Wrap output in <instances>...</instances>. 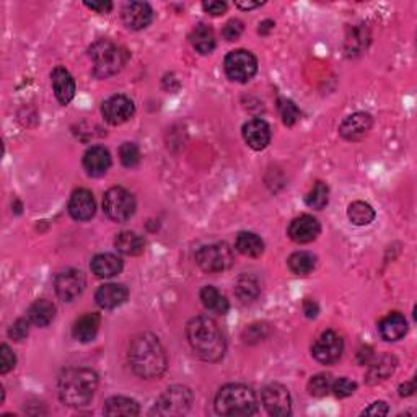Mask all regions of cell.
<instances>
[{
    "label": "cell",
    "instance_id": "2e32d148",
    "mask_svg": "<svg viewBox=\"0 0 417 417\" xmlns=\"http://www.w3.org/2000/svg\"><path fill=\"white\" fill-rule=\"evenodd\" d=\"M243 139L253 150H262L271 142V127L262 119H251L243 126Z\"/></svg>",
    "mask_w": 417,
    "mask_h": 417
},
{
    "label": "cell",
    "instance_id": "b9f144b4",
    "mask_svg": "<svg viewBox=\"0 0 417 417\" xmlns=\"http://www.w3.org/2000/svg\"><path fill=\"white\" fill-rule=\"evenodd\" d=\"M243 33V23L240 20H230L225 27H223V38L227 39V41H236L238 38L241 36Z\"/></svg>",
    "mask_w": 417,
    "mask_h": 417
},
{
    "label": "cell",
    "instance_id": "30bf717a",
    "mask_svg": "<svg viewBox=\"0 0 417 417\" xmlns=\"http://www.w3.org/2000/svg\"><path fill=\"white\" fill-rule=\"evenodd\" d=\"M313 357L321 364L330 365L341 359L344 352V341L334 331H325L313 344Z\"/></svg>",
    "mask_w": 417,
    "mask_h": 417
},
{
    "label": "cell",
    "instance_id": "836d02e7",
    "mask_svg": "<svg viewBox=\"0 0 417 417\" xmlns=\"http://www.w3.org/2000/svg\"><path fill=\"white\" fill-rule=\"evenodd\" d=\"M347 217H349V220L354 223V225L364 227L374 222L375 211L372 208L370 204H367V202L355 201L347 208Z\"/></svg>",
    "mask_w": 417,
    "mask_h": 417
},
{
    "label": "cell",
    "instance_id": "8992f818",
    "mask_svg": "<svg viewBox=\"0 0 417 417\" xmlns=\"http://www.w3.org/2000/svg\"><path fill=\"white\" fill-rule=\"evenodd\" d=\"M192 393L188 386H171L157 400L152 414L168 417V416H185L191 409Z\"/></svg>",
    "mask_w": 417,
    "mask_h": 417
},
{
    "label": "cell",
    "instance_id": "ab89813d",
    "mask_svg": "<svg viewBox=\"0 0 417 417\" xmlns=\"http://www.w3.org/2000/svg\"><path fill=\"white\" fill-rule=\"evenodd\" d=\"M357 388V385L354 381H351L349 379H339L336 381H332V388L331 391H334V395L337 398H347V396L354 395V391Z\"/></svg>",
    "mask_w": 417,
    "mask_h": 417
},
{
    "label": "cell",
    "instance_id": "d4e9b609",
    "mask_svg": "<svg viewBox=\"0 0 417 417\" xmlns=\"http://www.w3.org/2000/svg\"><path fill=\"white\" fill-rule=\"evenodd\" d=\"M98 330H100V316L97 313H88L76 321L72 332L78 342H90L97 337Z\"/></svg>",
    "mask_w": 417,
    "mask_h": 417
},
{
    "label": "cell",
    "instance_id": "bcb514c9",
    "mask_svg": "<svg viewBox=\"0 0 417 417\" xmlns=\"http://www.w3.org/2000/svg\"><path fill=\"white\" fill-rule=\"evenodd\" d=\"M372 357H374V354H372V347H362V349L359 351V354H357V359H359V364L362 365H369Z\"/></svg>",
    "mask_w": 417,
    "mask_h": 417
},
{
    "label": "cell",
    "instance_id": "6da1fadb",
    "mask_svg": "<svg viewBox=\"0 0 417 417\" xmlns=\"http://www.w3.org/2000/svg\"><path fill=\"white\" fill-rule=\"evenodd\" d=\"M129 365L141 379H158L167 370L168 359L162 342L150 332H142L134 337L129 346Z\"/></svg>",
    "mask_w": 417,
    "mask_h": 417
},
{
    "label": "cell",
    "instance_id": "60d3db41",
    "mask_svg": "<svg viewBox=\"0 0 417 417\" xmlns=\"http://www.w3.org/2000/svg\"><path fill=\"white\" fill-rule=\"evenodd\" d=\"M15 364H17V359H15L13 352L10 351L7 344H2V347H0V374H8L15 367Z\"/></svg>",
    "mask_w": 417,
    "mask_h": 417
},
{
    "label": "cell",
    "instance_id": "5bb4252c",
    "mask_svg": "<svg viewBox=\"0 0 417 417\" xmlns=\"http://www.w3.org/2000/svg\"><path fill=\"white\" fill-rule=\"evenodd\" d=\"M321 227L320 222L311 215H300L294 218L289 225V236L295 243L305 245V243L315 241L318 235H320Z\"/></svg>",
    "mask_w": 417,
    "mask_h": 417
},
{
    "label": "cell",
    "instance_id": "681fc988",
    "mask_svg": "<svg viewBox=\"0 0 417 417\" xmlns=\"http://www.w3.org/2000/svg\"><path fill=\"white\" fill-rule=\"evenodd\" d=\"M236 5L240 8H243V10H251V8L261 7V2H238Z\"/></svg>",
    "mask_w": 417,
    "mask_h": 417
},
{
    "label": "cell",
    "instance_id": "52a82bcc",
    "mask_svg": "<svg viewBox=\"0 0 417 417\" xmlns=\"http://www.w3.org/2000/svg\"><path fill=\"white\" fill-rule=\"evenodd\" d=\"M196 262L208 274L223 272L233 264V251L227 243H213V245L202 246L196 253Z\"/></svg>",
    "mask_w": 417,
    "mask_h": 417
},
{
    "label": "cell",
    "instance_id": "7402d4cb",
    "mask_svg": "<svg viewBox=\"0 0 417 417\" xmlns=\"http://www.w3.org/2000/svg\"><path fill=\"white\" fill-rule=\"evenodd\" d=\"M379 331L385 341H400L408 332V321L401 313H390L380 321Z\"/></svg>",
    "mask_w": 417,
    "mask_h": 417
},
{
    "label": "cell",
    "instance_id": "ba28073f",
    "mask_svg": "<svg viewBox=\"0 0 417 417\" xmlns=\"http://www.w3.org/2000/svg\"><path fill=\"white\" fill-rule=\"evenodd\" d=\"M103 208L108 218L113 222L122 223L127 222L129 218L136 212V199L131 192L124 190V188H111L103 199Z\"/></svg>",
    "mask_w": 417,
    "mask_h": 417
},
{
    "label": "cell",
    "instance_id": "277c9868",
    "mask_svg": "<svg viewBox=\"0 0 417 417\" xmlns=\"http://www.w3.org/2000/svg\"><path fill=\"white\" fill-rule=\"evenodd\" d=\"M215 411L220 416H253L257 411L255 391L240 383L225 385L215 396Z\"/></svg>",
    "mask_w": 417,
    "mask_h": 417
},
{
    "label": "cell",
    "instance_id": "44dd1931",
    "mask_svg": "<svg viewBox=\"0 0 417 417\" xmlns=\"http://www.w3.org/2000/svg\"><path fill=\"white\" fill-rule=\"evenodd\" d=\"M129 290L122 284H104L97 290L95 300L104 310H113L127 300Z\"/></svg>",
    "mask_w": 417,
    "mask_h": 417
},
{
    "label": "cell",
    "instance_id": "cb8c5ba5",
    "mask_svg": "<svg viewBox=\"0 0 417 417\" xmlns=\"http://www.w3.org/2000/svg\"><path fill=\"white\" fill-rule=\"evenodd\" d=\"M396 359L393 355L385 354L380 355L379 359H375L372 364L369 365V370H367V383L370 385H376L380 381H385L390 375H393V372L396 369Z\"/></svg>",
    "mask_w": 417,
    "mask_h": 417
},
{
    "label": "cell",
    "instance_id": "9c48e42d",
    "mask_svg": "<svg viewBox=\"0 0 417 417\" xmlns=\"http://www.w3.org/2000/svg\"><path fill=\"white\" fill-rule=\"evenodd\" d=\"M223 67H225V73L230 80L246 83L257 72V61L250 51L236 49V51H232L225 57Z\"/></svg>",
    "mask_w": 417,
    "mask_h": 417
},
{
    "label": "cell",
    "instance_id": "5b68a950",
    "mask_svg": "<svg viewBox=\"0 0 417 417\" xmlns=\"http://www.w3.org/2000/svg\"><path fill=\"white\" fill-rule=\"evenodd\" d=\"M90 59L93 61V76L108 78L116 76L126 66L129 54L124 48L109 39H100L90 46Z\"/></svg>",
    "mask_w": 417,
    "mask_h": 417
},
{
    "label": "cell",
    "instance_id": "4dcf8cb0",
    "mask_svg": "<svg viewBox=\"0 0 417 417\" xmlns=\"http://www.w3.org/2000/svg\"><path fill=\"white\" fill-rule=\"evenodd\" d=\"M201 302L202 305L206 306V310L215 313V315H225L228 311V306H230L225 297H223L215 287L211 285H207L201 290Z\"/></svg>",
    "mask_w": 417,
    "mask_h": 417
},
{
    "label": "cell",
    "instance_id": "f35d334b",
    "mask_svg": "<svg viewBox=\"0 0 417 417\" xmlns=\"http://www.w3.org/2000/svg\"><path fill=\"white\" fill-rule=\"evenodd\" d=\"M28 331H29V320H27V318H20V320L15 321L12 327L8 330V336L12 337L13 341L22 342L23 339H27Z\"/></svg>",
    "mask_w": 417,
    "mask_h": 417
},
{
    "label": "cell",
    "instance_id": "7dc6e473",
    "mask_svg": "<svg viewBox=\"0 0 417 417\" xmlns=\"http://www.w3.org/2000/svg\"><path fill=\"white\" fill-rule=\"evenodd\" d=\"M304 311H305V315L309 316V318H315L318 315V311H320V309H318L316 302L306 299L304 302Z\"/></svg>",
    "mask_w": 417,
    "mask_h": 417
},
{
    "label": "cell",
    "instance_id": "603a6c76",
    "mask_svg": "<svg viewBox=\"0 0 417 417\" xmlns=\"http://www.w3.org/2000/svg\"><path fill=\"white\" fill-rule=\"evenodd\" d=\"M92 272L100 279H109V277L118 276L122 271V261L121 257L111 253H103L92 260Z\"/></svg>",
    "mask_w": 417,
    "mask_h": 417
},
{
    "label": "cell",
    "instance_id": "e575fe53",
    "mask_svg": "<svg viewBox=\"0 0 417 417\" xmlns=\"http://www.w3.org/2000/svg\"><path fill=\"white\" fill-rule=\"evenodd\" d=\"M327 201H330V188H327L323 181H318L305 197L306 206L311 208H316V211L325 208L327 206Z\"/></svg>",
    "mask_w": 417,
    "mask_h": 417
},
{
    "label": "cell",
    "instance_id": "8fae6325",
    "mask_svg": "<svg viewBox=\"0 0 417 417\" xmlns=\"http://www.w3.org/2000/svg\"><path fill=\"white\" fill-rule=\"evenodd\" d=\"M85 276L82 271L77 269H66L59 272L54 287H56V294L64 302H73L82 295L85 290Z\"/></svg>",
    "mask_w": 417,
    "mask_h": 417
},
{
    "label": "cell",
    "instance_id": "7bdbcfd3",
    "mask_svg": "<svg viewBox=\"0 0 417 417\" xmlns=\"http://www.w3.org/2000/svg\"><path fill=\"white\" fill-rule=\"evenodd\" d=\"M202 7H204V10L207 13L211 15H222L227 12V3L225 2H217V0H208V2H204L202 3Z\"/></svg>",
    "mask_w": 417,
    "mask_h": 417
},
{
    "label": "cell",
    "instance_id": "d6986e66",
    "mask_svg": "<svg viewBox=\"0 0 417 417\" xmlns=\"http://www.w3.org/2000/svg\"><path fill=\"white\" fill-rule=\"evenodd\" d=\"M51 82H52V90L56 93L57 101L64 104L71 103L76 97V82L71 73H69L64 67H56L51 73Z\"/></svg>",
    "mask_w": 417,
    "mask_h": 417
},
{
    "label": "cell",
    "instance_id": "ee69618b",
    "mask_svg": "<svg viewBox=\"0 0 417 417\" xmlns=\"http://www.w3.org/2000/svg\"><path fill=\"white\" fill-rule=\"evenodd\" d=\"M390 413L388 406H386V403H383V401H376V403H374L370 406V408H367L364 411V416H386Z\"/></svg>",
    "mask_w": 417,
    "mask_h": 417
},
{
    "label": "cell",
    "instance_id": "e0dca14e",
    "mask_svg": "<svg viewBox=\"0 0 417 417\" xmlns=\"http://www.w3.org/2000/svg\"><path fill=\"white\" fill-rule=\"evenodd\" d=\"M97 204L93 195L87 190H77L69 201V213L78 222H87L95 215Z\"/></svg>",
    "mask_w": 417,
    "mask_h": 417
},
{
    "label": "cell",
    "instance_id": "f6af8a7d",
    "mask_svg": "<svg viewBox=\"0 0 417 417\" xmlns=\"http://www.w3.org/2000/svg\"><path fill=\"white\" fill-rule=\"evenodd\" d=\"M85 7L90 10H95L98 13H108L111 12L113 3L111 2H85Z\"/></svg>",
    "mask_w": 417,
    "mask_h": 417
},
{
    "label": "cell",
    "instance_id": "7a4b0ae2",
    "mask_svg": "<svg viewBox=\"0 0 417 417\" xmlns=\"http://www.w3.org/2000/svg\"><path fill=\"white\" fill-rule=\"evenodd\" d=\"M186 336L191 349L202 360L218 362L225 354V337H223V332L212 318H192L186 326Z\"/></svg>",
    "mask_w": 417,
    "mask_h": 417
},
{
    "label": "cell",
    "instance_id": "83f0119b",
    "mask_svg": "<svg viewBox=\"0 0 417 417\" xmlns=\"http://www.w3.org/2000/svg\"><path fill=\"white\" fill-rule=\"evenodd\" d=\"M235 248H236V251L241 253L243 256L257 257L262 255V251H264V241H262L261 238L256 235V233L241 232L240 235L236 236Z\"/></svg>",
    "mask_w": 417,
    "mask_h": 417
},
{
    "label": "cell",
    "instance_id": "f546056e",
    "mask_svg": "<svg viewBox=\"0 0 417 417\" xmlns=\"http://www.w3.org/2000/svg\"><path fill=\"white\" fill-rule=\"evenodd\" d=\"M191 43L197 52L211 54L215 49V34L207 24H197L191 33Z\"/></svg>",
    "mask_w": 417,
    "mask_h": 417
},
{
    "label": "cell",
    "instance_id": "74e56055",
    "mask_svg": "<svg viewBox=\"0 0 417 417\" xmlns=\"http://www.w3.org/2000/svg\"><path fill=\"white\" fill-rule=\"evenodd\" d=\"M279 111L285 126H294V124L300 119V109L297 108V104L294 101L285 100V98H281L279 100Z\"/></svg>",
    "mask_w": 417,
    "mask_h": 417
},
{
    "label": "cell",
    "instance_id": "c3c4849f",
    "mask_svg": "<svg viewBox=\"0 0 417 417\" xmlns=\"http://www.w3.org/2000/svg\"><path fill=\"white\" fill-rule=\"evenodd\" d=\"M416 391V383L414 381H409V383H404L400 386V395L401 396H411Z\"/></svg>",
    "mask_w": 417,
    "mask_h": 417
},
{
    "label": "cell",
    "instance_id": "1f68e13d",
    "mask_svg": "<svg viewBox=\"0 0 417 417\" xmlns=\"http://www.w3.org/2000/svg\"><path fill=\"white\" fill-rule=\"evenodd\" d=\"M260 282H257L255 276L243 274L240 279L236 281L235 294L243 304H251V302H255L257 297H260Z\"/></svg>",
    "mask_w": 417,
    "mask_h": 417
},
{
    "label": "cell",
    "instance_id": "4fadbf2b",
    "mask_svg": "<svg viewBox=\"0 0 417 417\" xmlns=\"http://www.w3.org/2000/svg\"><path fill=\"white\" fill-rule=\"evenodd\" d=\"M134 111H136V108H134L132 100L124 95H114L108 98L101 106L103 118L113 126L127 122L134 116Z\"/></svg>",
    "mask_w": 417,
    "mask_h": 417
},
{
    "label": "cell",
    "instance_id": "d590c367",
    "mask_svg": "<svg viewBox=\"0 0 417 417\" xmlns=\"http://www.w3.org/2000/svg\"><path fill=\"white\" fill-rule=\"evenodd\" d=\"M332 381H334V380H332V376L327 375V374L315 375L309 383L310 395L311 396H318V398L330 395L331 388H332Z\"/></svg>",
    "mask_w": 417,
    "mask_h": 417
},
{
    "label": "cell",
    "instance_id": "d6a6232c",
    "mask_svg": "<svg viewBox=\"0 0 417 417\" xmlns=\"http://www.w3.org/2000/svg\"><path fill=\"white\" fill-rule=\"evenodd\" d=\"M289 269L297 276H309L316 267V256L309 251H297L287 261Z\"/></svg>",
    "mask_w": 417,
    "mask_h": 417
},
{
    "label": "cell",
    "instance_id": "9a60e30c",
    "mask_svg": "<svg viewBox=\"0 0 417 417\" xmlns=\"http://www.w3.org/2000/svg\"><path fill=\"white\" fill-rule=\"evenodd\" d=\"M153 18L152 7L146 2H131L122 8V22L129 29H143Z\"/></svg>",
    "mask_w": 417,
    "mask_h": 417
},
{
    "label": "cell",
    "instance_id": "ac0fdd59",
    "mask_svg": "<svg viewBox=\"0 0 417 417\" xmlns=\"http://www.w3.org/2000/svg\"><path fill=\"white\" fill-rule=\"evenodd\" d=\"M372 129V116L369 113H355L346 118L339 127V134L346 141H360Z\"/></svg>",
    "mask_w": 417,
    "mask_h": 417
},
{
    "label": "cell",
    "instance_id": "ffe728a7",
    "mask_svg": "<svg viewBox=\"0 0 417 417\" xmlns=\"http://www.w3.org/2000/svg\"><path fill=\"white\" fill-rule=\"evenodd\" d=\"M111 167V155L106 148L101 146H95L88 148L85 157H83V168L90 176H103Z\"/></svg>",
    "mask_w": 417,
    "mask_h": 417
},
{
    "label": "cell",
    "instance_id": "3957f363",
    "mask_svg": "<svg viewBox=\"0 0 417 417\" xmlns=\"http://www.w3.org/2000/svg\"><path fill=\"white\" fill-rule=\"evenodd\" d=\"M98 388V376L90 369H67L59 379V398L64 404L82 408L93 400Z\"/></svg>",
    "mask_w": 417,
    "mask_h": 417
},
{
    "label": "cell",
    "instance_id": "8d00e7d4",
    "mask_svg": "<svg viewBox=\"0 0 417 417\" xmlns=\"http://www.w3.org/2000/svg\"><path fill=\"white\" fill-rule=\"evenodd\" d=\"M119 158H121V163L124 167L134 168L141 162V152H139V147L136 143L126 142L119 148Z\"/></svg>",
    "mask_w": 417,
    "mask_h": 417
},
{
    "label": "cell",
    "instance_id": "7c38bea8",
    "mask_svg": "<svg viewBox=\"0 0 417 417\" xmlns=\"http://www.w3.org/2000/svg\"><path fill=\"white\" fill-rule=\"evenodd\" d=\"M262 404L271 416H289L290 414V395L289 390L281 383H271L262 390Z\"/></svg>",
    "mask_w": 417,
    "mask_h": 417
},
{
    "label": "cell",
    "instance_id": "4316f807",
    "mask_svg": "<svg viewBox=\"0 0 417 417\" xmlns=\"http://www.w3.org/2000/svg\"><path fill=\"white\" fill-rule=\"evenodd\" d=\"M114 246L119 253L126 256H139L143 253L146 241L141 235L134 232H121L114 240Z\"/></svg>",
    "mask_w": 417,
    "mask_h": 417
},
{
    "label": "cell",
    "instance_id": "484cf974",
    "mask_svg": "<svg viewBox=\"0 0 417 417\" xmlns=\"http://www.w3.org/2000/svg\"><path fill=\"white\" fill-rule=\"evenodd\" d=\"M54 316H56V306L49 300H36L28 309V320L34 326L46 327L51 325Z\"/></svg>",
    "mask_w": 417,
    "mask_h": 417
},
{
    "label": "cell",
    "instance_id": "f1b7e54d",
    "mask_svg": "<svg viewBox=\"0 0 417 417\" xmlns=\"http://www.w3.org/2000/svg\"><path fill=\"white\" fill-rule=\"evenodd\" d=\"M139 404L131 398H124V396H113L104 403L103 413L106 416H137L139 414Z\"/></svg>",
    "mask_w": 417,
    "mask_h": 417
}]
</instances>
